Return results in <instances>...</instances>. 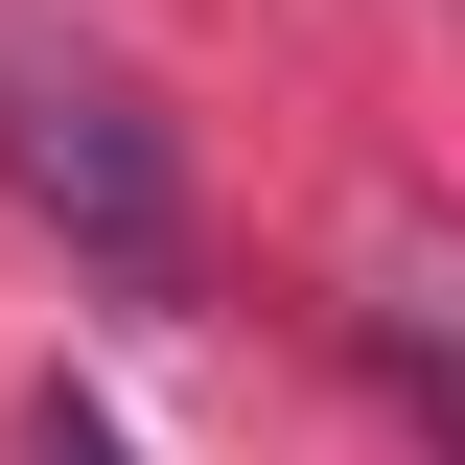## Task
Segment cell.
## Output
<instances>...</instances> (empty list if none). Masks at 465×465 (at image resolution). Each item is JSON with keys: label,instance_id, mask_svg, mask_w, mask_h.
<instances>
[{"label": "cell", "instance_id": "1", "mask_svg": "<svg viewBox=\"0 0 465 465\" xmlns=\"http://www.w3.org/2000/svg\"><path fill=\"white\" fill-rule=\"evenodd\" d=\"M0 186L70 232L94 280H140V302L186 280V163H163V116H140V70L47 47V24H0Z\"/></svg>", "mask_w": 465, "mask_h": 465}, {"label": "cell", "instance_id": "2", "mask_svg": "<svg viewBox=\"0 0 465 465\" xmlns=\"http://www.w3.org/2000/svg\"><path fill=\"white\" fill-rule=\"evenodd\" d=\"M47 465H116V419H70V396H47Z\"/></svg>", "mask_w": 465, "mask_h": 465}]
</instances>
